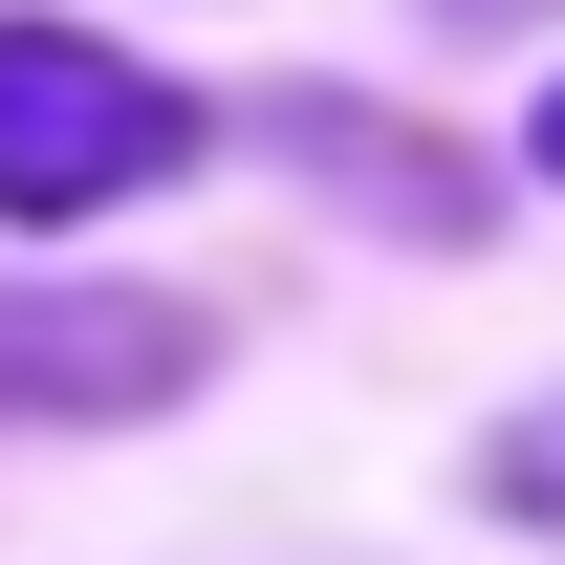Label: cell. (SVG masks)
Returning a JSON list of instances; mask_svg holds the SVG:
<instances>
[{
	"mask_svg": "<svg viewBox=\"0 0 565 565\" xmlns=\"http://www.w3.org/2000/svg\"><path fill=\"white\" fill-rule=\"evenodd\" d=\"M544 174H565V109H544Z\"/></svg>",
	"mask_w": 565,
	"mask_h": 565,
	"instance_id": "2",
	"label": "cell"
},
{
	"mask_svg": "<svg viewBox=\"0 0 565 565\" xmlns=\"http://www.w3.org/2000/svg\"><path fill=\"white\" fill-rule=\"evenodd\" d=\"M196 152V109L131 66V44H66V22H0V217H87V196H152Z\"/></svg>",
	"mask_w": 565,
	"mask_h": 565,
	"instance_id": "1",
	"label": "cell"
}]
</instances>
